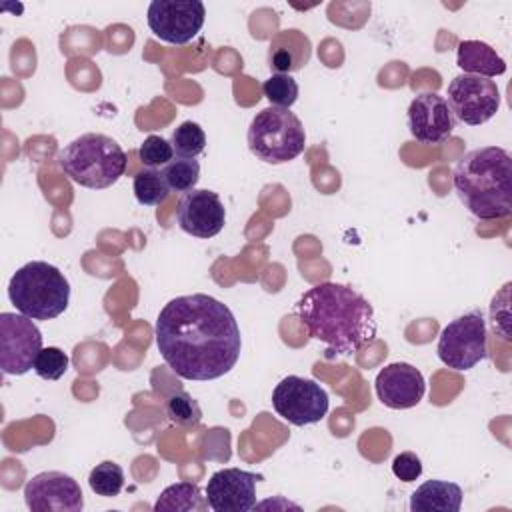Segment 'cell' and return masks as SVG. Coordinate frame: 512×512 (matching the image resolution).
Segmentation results:
<instances>
[{
	"label": "cell",
	"mask_w": 512,
	"mask_h": 512,
	"mask_svg": "<svg viewBox=\"0 0 512 512\" xmlns=\"http://www.w3.org/2000/svg\"><path fill=\"white\" fill-rule=\"evenodd\" d=\"M462 488L448 480H428L410 494L412 512H458Z\"/></svg>",
	"instance_id": "cell-18"
},
{
	"label": "cell",
	"mask_w": 512,
	"mask_h": 512,
	"mask_svg": "<svg viewBox=\"0 0 512 512\" xmlns=\"http://www.w3.org/2000/svg\"><path fill=\"white\" fill-rule=\"evenodd\" d=\"M446 102L456 120L466 126H480L498 112L500 90L490 78L460 74L448 84Z\"/></svg>",
	"instance_id": "cell-10"
},
{
	"label": "cell",
	"mask_w": 512,
	"mask_h": 512,
	"mask_svg": "<svg viewBox=\"0 0 512 512\" xmlns=\"http://www.w3.org/2000/svg\"><path fill=\"white\" fill-rule=\"evenodd\" d=\"M272 408L282 420L294 426H308L328 414V394L318 382L292 374L272 390Z\"/></svg>",
	"instance_id": "cell-8"
},
{
	"label": "cell",
	"mask_w": 512,
	"mask_h": 512,
	"mask_svg": "<svg viewBox=\"0 0 512 512\" xmlns=\"http://www.w3.org/2000/svg\"><path fill=\"white\" fill-rule=\"evenodd\" d=\"M24 502L34 512H80L84 508L80 484L58 470L32 476L24 486Z\"/></svg>",
	"instance_id": "cell-12"
},
{
	"label": "cell",
	"mask_w": 512,
	"mask_h": 512,
	"mask_svg": "<svg viewBox=\"0 0 512 512\" xmlns=\"http://www.w3.org/2000/svg\"><path fill=\"white\" fill-rule=\"evenodd\" d=\"M374 390L378 400L386 408L408 410L422 400L426 392V382L422 372L412 364L392 362L376 374Z\"/></svg>",
	"instance_id": "cell-16"
},
{
	"label": "cell",
	"mask_w": 512,
	"mask_h": 512,
	"mask_svg": "<svg viewBox=\"0 0 512 512\" xmlns=\"http://www.w3.org/2000/svg\"><path fill=\"white\" fill-rule=\"evenodd\" d=\"M294 312L306 334L326 346L328 360L346 358L376 338L378 324L372 304L354 288L320 282L308 288Z\"/></svg>",
	"instance_id": "cell-2"
},
{
	"label": "cell",
	"mask_w": 512,
	"mask_h": 512,
	"mask_svg": "<svg viewBox=\"0 0 512 512\" xmlns=\"http://www.w3.org/2000/svg\"><path fill=\"white\" fill-rule=\"evenodd\" d=\"M210 508L208 502H206V496H202V490L198 484H192V482H176V484H170L166 486L160 496L156 498L154 502V510L160 512V510H176V512H202Z\"/></svg>",
	"instance_id": "cell-20"
},
{
	"label": "cell",
	"mask_w": 512,
	"mask_h": 512,
	"mask_svg": "<svg viewBox=\"0 0 512 512\" xmlns=\"http://www.w3.org/2000/svg\"><path fill=\"white\" fill-rule=\"evenodd\" d=\"M392 474L402 482H414L422 474V460L414 452H400L392 460Z\"/></svg>",
	"instance_id": "cell-29"
},
{
	"label": "cell",
	"mask_w": 512,
	"mask_h": 512,
	"mask_svg": "<svg viewBox=\"0 0 512 512\" xmlns=\"http://www.w3.org/2000/svg\"><path fill=\"white\" fill-rule=\"evenodd\" d=\"M138 158L146 168H164L172 158H174V150L170 140H164L158 134H150L144 138V142L138 148Z\"/></svg>",
	"instance_id": "cell-27"
},
{
	"label": "cell",
	"mask_w": 512,
	"mask_h": 512,
	"mask_svg": "<svg viewBox=\"0 0 512 512\" xmlns=\"http://www.w3.org/2000/svg\"><path fill=\"white\" fill-rule=\"evenodd\" d=\"M88 484L92 492L98 496H106V498L118 496L124 488V470L120 468V464L112 460L100 462L90 470Z\"/></svg>",
	"instance_id": "cell-24"
},
{
	"label": "cell",
	"mask_w": 512,
	"mask_h": 512,
	"mask_svg": "<svg viewBox=\"0 0 512 512\" xmlns=\"http://www.w3.org/2000/svg\"><path fill=\"white\" fill-rule=\"evenodd\" d=\"M256 480L248 470H216L206 484V502L214 512H248L256 506Z\"/></svg>",
	"instance_id": "cell-15"
},
{
	"label": "cell",
	"mask_w": 512,
	"mask_h": 512,
	"mask_svg": "<svg viewBox=\"0 0 512 512\" xmlns=\"http://www.w3.org/2000/svg\"><path fill=\"white\" fill-rule=\"evenodd\" d=\"M178 226L196 238H214L226 222V208L220 196L206 188L186 192L176 208Z\"/></svg>",
	"instance_id": "cell-14"
},
{
	"label": "cell",
	"mask_w": 512,
	"mask_h": 512,
	"mask_svg": "<svg viewBox=\"0 0 512 512\" xmlns=\"http://www.w3.org/2000/svg\"><path fill=\"white\" fill-rule=\"evenodd\" d=\"M436 354L440 362L456 372L474 368L486 358V320L480 310H472L448 322L440 336Z\"/></svg>",
	"instance_id": "cell-7"
},
{
	"label": "cell",
	"mask_w": 512,
	"mask_h": 512,
	"mask_svg": "<svg viewBox=\"0 0 512 512\" xmlns=\"http://www.w3.org/2000/svg\"><path fill=\"white\" fill-rule=\"evenodd\" d=\"M206 8L200 0H154L148 6V26L168 44L190 42L204 26Z\"/></svg>",
	"instance_id": "cell-11"
},
{
	"label": "cell",
	"mask_w": 512,
	"mask_h": 512,
	"mask_svg": "<svg viewBox=\"0 0 512 512\" xmlns=\"http://www.w3.org/2000/svg\"><path fill=\"white\" fill-rule=\"evenodd\" d=\"M456 64L464 74L494 78L506 72L504 58L486 42L462 40L456 50Z\"/></svg>",
	"instance_id": "cell-19"
},
{
	"label": "cell",
	"mask_w": 512,
	"mask_h": 512,
	"mask_svg": "<svg viewBox=\"0 0 512 512\" xmlns=\"http://www.w3.org/2000/svg\"><path fill=\"white\" fill-rule=\"evenodd\" d=\"M264 96L272 102V106L290 108L298 100V82L290 74H272L262 84Z\"/></svg>",
	"instance_id": "cell-26"
},
{
	"label": "cell",
	"mask_w": 512,
	"mask_h": 512,
	"mask_svg": "<svg viewBox=\"0 0 512 512\" xmlns=\"http://www.w3.org/2000/svg\"><path fill=\"white\" fill-rule=\"evenodd\" d=\"M162 178L170 192H190L200 180V164L196 158H172L162 168Z\"/></svg>",
	"instance_id": "cell-21"
},
{
	"label": "cell",
	"mask_w": 512,
	"mask_h": 512,
	"mask_svg": "<svg viewBox=\"0 0 512 512\" xmlns=\"http://www.w3.org/2000/svg\"><path fill=\"white\" fill-rule=\"evenodd\" d=\"M154 334L162 360L184 380H216L240 358L238 322L224 302L208 294L172 298L160 310Z\"/></svg>",
	"instance_id": "cell-1"
},
{
	"label": "cell",
	"mask_w": 512,
	"mask_h": 512,
	"mask_svg": "<svg viewBox=\"0 0 512 512\" xmlns=\"http://www.w3.org/2000/svg\"><path fill=\"white\" fill-rule=\"evenodd\" d=\"M406 124L416 142L442 144L452 136L456 118L444 96L436 92H420L408 106Z\"/></svg>",
	"instance_id": "cell-13"
},
{
	"label": "cell",
	"mask_w": 512,
	"mask_h": 512,
	"mask_svg": "<svg viewBox=\"0 0 512 512\" xmlns=\"http://www.w3.org/2000/svg\"><path fill=\"white\" fill-rule=\"evenodd\" d=\"M68 364H70V358L64 350H60L58 346H48L38 352L34 362V372L44 380H58L66 374Z\"/></svg>",
	"instance_id": "cell-28"
},
{
	"label": "cell",
	"mask_w": 512,
	"mask_h": 512,
	"mask_svg": "<svg viewBox=\"0 0 512 512\" xmlns=\"http://www.w3.org/2000/svg\"><path fill=\"white\" fill-rule=\"evenodd\" d=\"M132 190H134L138 204H142V206H158L170 194V188L166 186V182L162 178V172H156L152 168H144V170L136 172V176L132 180Z\"/></svg>",
	"instance_id": "cell-22"
},
{
	"label": "cell",
	"mask_w": 512,
	"mask_h": 512,
	"mask_svg": "<svg viewBox=\"0 0 512 512\" xmlns=\"http://www.w3.org/2000/svg\"><path fill=\"white\" fill-rule=\"evenodd\" d=\"M8 298L20 314L32 320H52L68 308L70 284L54 264L32 260L12 274Z\"/></svg>",
	"instance_id": "cell-5"
},
{
	"label": "cell",
	"mask_w": 512,
	"mask_h": 512,
	"mask_svg": "<svg viewBox=\"0 0 512 512\" xmlns=\"http://www.w3.org/2000/svg\"><path fill=\"white\" fill-rule=\"evenodd\" d=\"M166 416L184 428H192L202 420V410L198 402L188 392H172L166 398Z\"/></svg>",
	"instance_id": "cell-25"
},
{
	"label": "cell",
	"mask_w": 512,
	"mask_h": 512,
	"mask_svg": "<svg viewBox=\"0 0 512 512\" xmlns=\"http://www.w3.org/2000/svg\"><path fill=\"white\" fill-rule=\"evenodd\" d=\"M312 56V44L308 36L296 28H288L278 32L270 40L268 66L276 74H290L308 64Z\"/></svg>",
	"instance_id": "cell-17"
},
{
	"label": "cell",
	"mask_w": 512,
	"mask_h": 512,
	"mask_svg": "<svg viewBox=\"0 0 512 512\" xmlns=\"http://www.w3.org/2000/svg\"><path fill=\"white\" fill-rule=\"evenodd\" d=\"M248 148L266 164H286L300 156L306 146V132L290 108L268 106L248 126Z\"/></svg>",
	"instance_id": "cell-6"
},
{
	"label": "cell",
	"mask_w": 512,
	"mask_h": 512,
	"mask_svg": "<svg viewBox=\"0 0 512 512\" xmlns=\"http://www.w3.org/2000/svg\"><path fill=\"white\" fill-rule=\"evenodd\" d=\"M464 208L480 220L506 218L512 212V158L500 146L466 152L452 174Z\"/></svg>",
	"instance_id": "cell-3"
},
{
	"label": "cell",
	"mask_w": 512,
	"mask_h": 512,
	"mask_svg": "<svg viewBox=\"0 0 512 512\" xmlns=\"http://www.w3.org/2000/svg\"><path fill=\"white\" fill-rule=\"evenodd\" d=\"M42 350V332L32 318L16 312L0 314V368L4 374L22 376L34 370Z\"/></svg>",
	"instance_id": "cell-9"
},
{
	"label": "cell",
	"mask_w": 512,
	"mask_h": 512,
	"mask_svg": "<svg viewBox=\"0 0 512 512\" xmlns=\"http://www.w3.org/2000/svg\"><path fill=\"white\" fill-rule=\"evenodd\" d=\"M58 164L72 182L90 190H104L124 176L128 158L114 138L88 132L62 148Z\"/></svg>",
	"instance_id": "cell-4"
},
{
	"label": "cell",
	"mask_w": 512,
	"mask_h": 512,
	"mask_svg": "<svg viewBox=\"0 0 512 512\" xmlns=\"http://www.w3.org/2000/svg\"><path fill=\"white\" fill-rule=\"evenodd\" d=\"M170 144L176 156L180 158H196L206 148V134L198 122L186 120L174 128L170 136Z\"/></svg>",
	"instance_id": "cell-23"
}]
</instances>
